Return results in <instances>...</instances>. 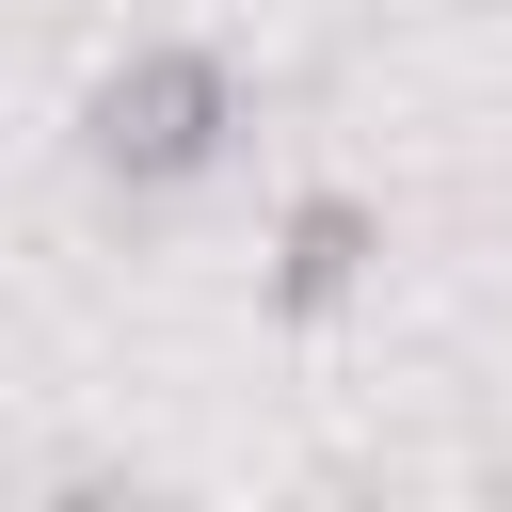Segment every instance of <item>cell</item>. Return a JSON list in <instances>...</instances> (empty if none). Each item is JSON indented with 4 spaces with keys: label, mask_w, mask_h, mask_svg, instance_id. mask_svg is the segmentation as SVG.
Instances as JSON below:
<instances>
[{
    "label": "cell",
    "mask_w": 512,
    "mask_h": 512,
    "mask_svg": "<svg viewBox=\"0 0 512 512\" xmlns=\"http://www.w3.org/2000/svg\"><path fill=\"white\" fill-rule=\"evenodd\" d=\"M240 128H256V96H240V64H224L208 32H160V48H128V64L80 96V160H96L112 192H176V176H208Z\"/></svg>",
    "instance_id": "1"
},
{
    "label": "cell",
    "mask_w": 512,
    "mask_h": 512,
    "mask_svg": "<svg viewBox=\"0 0 512 512\" xmlns=\"http://www.w3.org/2000/svg\"><path fill=\"white\" fill-rule=\"evenodd\" d=\"M368 272H384V208L368 192H288V224H272V320H336Z\"/></svg>",
    "instance_id": "2"
}]
</instances>
